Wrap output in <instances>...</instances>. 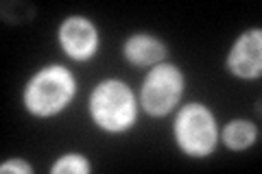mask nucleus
<instances>
[{"label": "nucleus", "instance_id": "0eeeda50", "mask_svg": "<svg viewBox=\"0 0 262 174\" xmlns=\"http://www.w3.org/2000/svg\"><path fill=\"white\" fill-rule=\"evenodd\" d=\"M164 55H166V48L151 35H134L125 44V57L138 68H146V65L162 61Z\"/></svg>", "mask_w": 262, "mask_h": 174}, {"label": "nucleus", "instance_id": "9d476101", "mask_svg": "<svg viewBox=\"0 0 262 174\" xmlns=\"http://www.w3.org/2000/svg\"><path fill=\"white\" fill-rule=\"evenodd\" d=\"M0 172L7 174V172H20V174H31L33 168L27 163V161H20V159H13V161H7L0 165Z\"/></svg>", "mask_w": 262, "mask_h": 174}, {"label": "nucleus", "instance_id": "f03ea898", "mask_svg": "<svg viewBox=\"0 0 262 174\" xmlns=\"http://www.w3.org/2000/svg\"><path fill=\"white\" fill-rule=\"evenodd\" d=\"M90 113L103 131L122 133L136 122L134 94L120 81H103L90 98Z\"/></svg>", "mask_w": 262, "mask_h": 174}, {"label": "nucleus", "instance_id": "6e6552de", "mask_svg": "<svg viewBox=\"0 0 262 174\" xmlns=\"http://www.w3.org/2000/svg\"><path fill=\"white\" fill-rule=\"evenodd\" d=\"M258 131L247 120H234L223 129V142L232 148V151H243V148L251 146L256 142Z\"/></svg>", "mask_w": 262, "mask_h": 174}, {"label": "nucleus", "instance_id": "39448f33", "mask_svg": "<svg viewBox=\"0 0 262 174\" xmlns=\"http://www.w3.org/2000/svg\"><path fill=\"white\" fill-rule=\"evenodd\" d=\"M227 68L241 79H256L262 70V33L253 29L243 33L227 57Z\"/></svg>", "mask_w": 262, "mask_h": 174}, {"label": "nucleus", "instance_id": "7ed1b4c3", "mask_svg": "<svg viewBox=\"0 0 262 174\" xmlns=\"http://www.w3.org/2000/svg\"><path fill=\"white\" fill-rule=\"evenodd\" d=\"M175 139L190 157H206L216 146V124L203 105H186L175 120Z\"/></svg>", "mask_w": 262, "mask_h": 174}, {"label": "nucleus", "instance_id": "20e7f679", "mask_svg": "<svg viewBox=\"0 0 262 174\" xmlns=\"http://www.w3.org/2000/svg\"><path fill=\"white\" fill-rule=\"evenodd\" d=\"M184 92V77L175 65L162 63L158 68H153L146 77L144 85H142V107L146 113L155 115H166L173 107L179 103Z\"/></svg>", "mask_w": 262, "mask_h": 174}, {"label": "nucleus", "instance_id": "423d86ee", "mask_svg": "<svg viewBox=\"0 0 262 174\" xmlns=\"http://www.w3.org/2000/svg\"><path fill=\"white\" fill-rule=\"evenodd\" d=\"M59 41L63 46V51L68 53L72 59L85 61L90 59L96 48H98V33L94 29V24L85 18H68L61 29H59Z\"/></svg>", "mask_w": 262, "mask_h": 174}, {"label": "nucleus", "instance_id": "f257e3e1", "mask_svg": "<svg viewBox=\"0 0 262 174\" xmlns=\"http://www.w3.org/2000/svg\"><path fill=\"white\" fill-rule=\"evenodd\" d=\"M75 77L70 70H66L63 65H48L29 81L24 103L31 113L48 118L68 107L75 96Z\"/></svg>", "mask_w": 262, "mask_h": 174}, {"label": "nucleus", "instance_id": "1a4fd4ad", "mask_svg": "<svg viewBox=\"0 0 262 174\" xmlns=\"http://www.w3.org/2000/svg\"><path fill=\"white\" fill-rule=\"evenodd\" d=\"M90 163L81 155H63L53 165V174H88Z\"/></svg>", "mask_w": 262, "mask_h": 174}]
</instances>
